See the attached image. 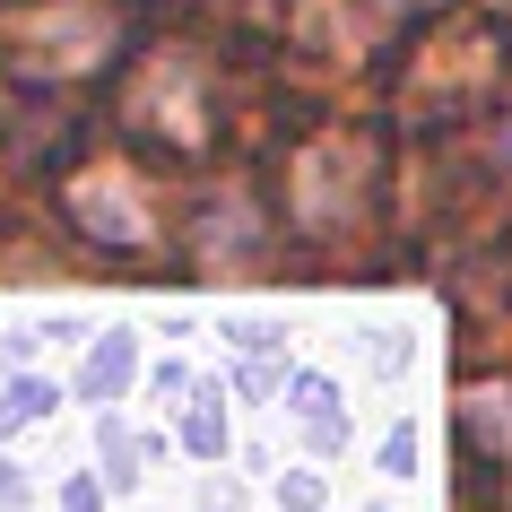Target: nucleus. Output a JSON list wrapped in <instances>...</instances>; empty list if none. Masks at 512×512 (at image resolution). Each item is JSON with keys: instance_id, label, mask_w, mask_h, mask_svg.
<instances>
[{"instance_id": "obj_5", "label": "nucleus", "mask_w": 512, "mask_h": 512, "mask_svg": "<svg viewBox=\"0 0 512 512\" xmlns=\"http://www.w3.org/2000/svg\"><path fill=\"white\" fill-rule=\"evenodd\" d=\"M460 434H469V443H495V460H512V382H495V391H460Z\"/></svg>"}, {"instance_id": "obj_10", "label": "nucleus", "mask_w": 512, "mask_h": 512, "mask_svg": "<svg viewBox=\"0 0 512 512\" xmlns=\"http://www.w3.org/2000/svg\"><path fill=\"white\" fill-rule=\"evenodd\" d=\"M148 400H191V365H157V374H148Z\"/></svg>"}, {"instance_id": "obj_7", "label": "nucleus", "mask_w": 512, "mask_h": 512, "mask_svg": "<svg viewBox=\"0 0 512 512\" xmlns=\"http://www.w3.org/2000/svg\"><path fill=\"white\" fill-rule=\"evenodd\" d=\"M96 443H105V486H139V478H148L157 434H131L122 417H96Z\"/></svg>"}, {"instance_id": "obj_3", "label": "nucleus", "mask_w": 512, "mask_h": 512, "mask_svg": "<svg viewBox=\"0 0 512 512\" xmlns=\"http://www.w3.org/2000/svg\"><path fill=\"white\" fill-rule=\"evenodd\" d=\"M278 400H287V417L304 426V443H313V452H348V417H339V408H348V391H339L330 374H313V365H296Z\"/></svg>"}, {"instance_id": "obj_4", "label": "nucleus", "mask_w": 512, "mask_h": 512, "mask_svg": "<svg viewBox=\"0 0 512 512\" xmlns=\"http://www.w3.org/2000/svg\"><path fill=\"white\" fill-rule=\"evenodd\" d=\"M131 374H139V339H131V330H105V339L79 356V400H87V408H105Z\"/></svg>"}, {"instance_id": "obj_15", "label": "nucleus", "mask_w": 512, "mask_h": 512, "mask_svg": "<svg viewBox=\"0 0 512 512\" xmlns=\"http://www.w3.org/2000/svg\"><path fill=\"white\" fill-rule=\"evenodd\" d=\"M504 9H512V0H504Z\"/></svg>"}, {"instance_id": "obj_14", "label": "nucleus", "mask_w": 512, "mask_h": 512, "mask_svg": "<svg viewBox=\"0 0 512 512\" xmlns=\"http://www.w3.org/2000/svg\"><path fill=\"white\" fill-rule=\"evenodd\" d=\"M209 512H235V504H209Z\"/></svg>"}, {"instance_id": "obj_1", "label": "nucleus", "mask_w": 512, "mask_h": 512, "mask_svg": "<svg viewBox=\"0 0 512 512\" xmlns=\"http://www.w3.org/2000/svg\"><path fill=\"white\" fill-rule=\"evenodd\" d=\"M131 122L165 131V148H200V131H209V105H200V61H183V53L148 61V79H139V96H131ZM148 131H139V139H148Z\"/></svg>"}, {"instance_id": "obj_2", "label": "nucleus", "mask_w": 512, "mask_h": 512, "mask_svg": "<svg viewBox=\"0 0 512 512\" xmlns=\"http://www.w3.org/2000/svg\"><path fill=\"white\" fill-rule=\"evenodd\" d=\"M70 217L96 243H148V200H139L131 174H79L70 183Z\"/></svg>"}, {"instance_id": "obj_11", "label": "nucleus", "mask_w": 512, "mask_h": 512, "mask_svg": "<svg viewBox=\"0 0 512 512\" xmlns=\"http://www.w3.org/2000/svg\"><path fill=\"white\" fill-rule=\"evenodd\" d=\"M382 469H391V478H408V469H417V426H400L391 443H382Z\"/></svg>"}, {"instance_id": "obj_9", "label": "nucleus", "mask_w": 512, "mask_h": 512, "mask_svg": "<svg viewBox=\"0 0 512 512\" xmlns=\"http://www.w3.org/2000/svg\"><path fill=\"white\" fill-rule=\"evenodd\" d=\"M278 512H322V478L313 469H287L278 478Z\"/></svg>"}, {"instance_id": "obj_8", "label": "nucleus", "mask_w": 512, "mask_h": 512, "mask_svg": "<svg viewBox=\"0 0 512 512\" xmlns=\"http://www.w3.org/2000/svg\"><path fill=\"white\" fill-rule=\"evenodd\" d=\"M53 400H61V382H44V374H27V365H18V374L0 382V434L44 426V417H53Z\"/></svg>"}, {"instance_id": "obj_6", "label": "nucleus", "mask_w": 512, "mask_h": 512, "mask_svg": "<svg viewBox=\"0 0 512 512\" xmlns=\"http://www.w3.org/2000/svg\"><path fill=\"white\" fill-rule=\"evenodd\" d=\"M183 452H191V460H217V452H226V391H217V382H191V408H183Z\"/></svg>"}, {"instance_id": "obj_13", "label": "nucleus", "mask_w": 512, "mask_h": 512, "mask_svg": "<svg viewBox=\"0 0 512 512\" xmlns=\"http://www.w3.org/2000/svg\"><path fill=\"white\" fill-rule=\"evenodd\" d=\"M18 495H27V486H18V469L0 460V504H18Z\"/></svg>"}, {"instance_id": "obj_12", "label": "nucleus", "mask_w": 512, "mask_h": 512, "mask_svg": "<svg viewBox=\"0 0 512 512\" xmlns=\"http://www.w3.org/2000/svg\"><path fill=\"white\" fill-rule=\"evenodd\" d=\"M61 512H105V486H96V478H70V486H61Z\"/></svg>"}]
</instances>
